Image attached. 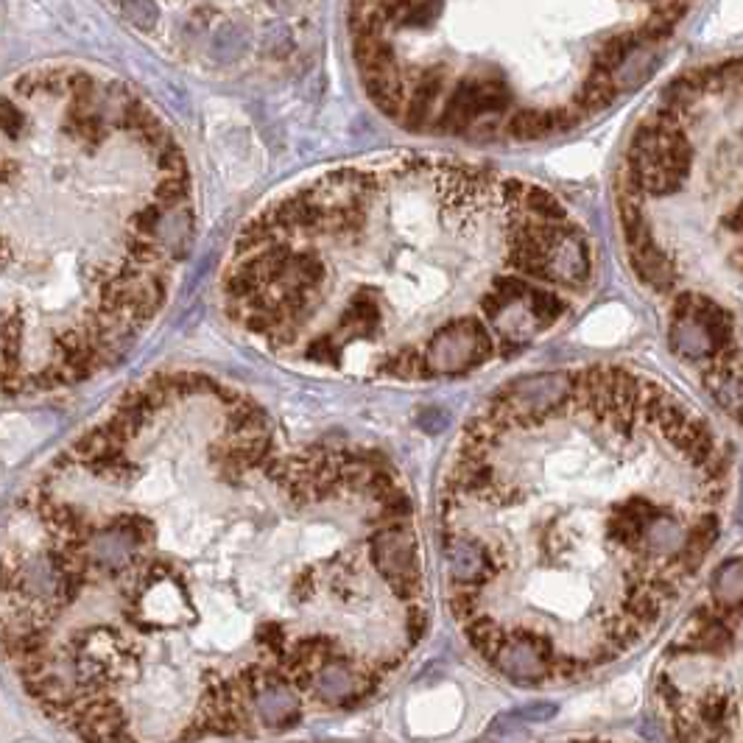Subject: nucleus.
Segmentation results:
<instances>
[{"label": "nucleus", "instance_id": "obj_12", "mask_svg": "<svg viewBox=\"0 0 743 743\" xmlns=\"http://www.w3.org/2000/svg\"><path fill=\"white\" fill-rule=\"evenodd\" d=\"M735 266H738V269L743 271V249H741V252H738V255H735Z\"/></svg>", "mask_w": 743, "mask_h": 743}, {"label": "nucleus", "instance_id": "obj_10", "mask_svg": "<svg viewBox=\"0 0 743 743\" xmlns=\"http://www.w3.org/2000/svg\"><path fill=\"white\" fill-rule=\"evenodd\" d=\"M0 123H3V135L6 140H17V137L26 132V115H23V109L14 104L12 98H3V104H0Z\"/></svg>", "mask_w": 743, "mask_h": 743}, {"label": "nucleus", "instance_id": "obj_9", "mask_svg": "<svg viewBox=\"0 0 743 743\" xmlns=\"http://www.w3.org/2000/svg\"><path fill=\"white\" fill-rule=\"evenodd\" d=\"M699 716H702L704 727L710 730H721L730 718V699L721 696V693H710L707 699H702L699 704Z\"/></svg>", "mask_w": 743, "mask_h": 743}, {"label": "nucleus", "instance_id": "obj_11", "mask_svg": "<svg viewBox=\"0 0 743 743\" xmlns=\"http://www.w3.org/2000/svg\"><path fill=\"white\" fill-rule=\"evenodd\" d=\"M721 224L730 232H743V202L735 204V210H730L727 216L721 218Z\"/></svg>", "mask_w": 743, "mask_h": 743}, {"label": "nucleus", "instance_id": "obj_2", "mask_svg": "<svg viewBox=\"0 0 743 743\" xmlns=\"http://www.w3.org/2000/svg\"><path fill=\"white\" fill-rule=\"evenodd\" d=\"M590 244L548 190L481 165L341 168L241 232L224 311L280 358L392 380L459 378L554 327Z\"/></svg>", "mask_w": 743, "mask_h": 743}, {"label": "nucleus", "instance_id": "obj_4", "mask_svg": "<svg viewBox=\"0 0 743 743\" xmlns=\"http://www.w3.org/2000/svg\"><path fill=\"white\" fill-rule=\"evenodd\" d=\"M671 347L679 355H685L690 361H699V358H716V341L710 336V330L702 319L696 316H679L671 322Z\"/></svg>", "mask_w": 743, "mask_h": 743}, {"label": "nucleus", "instance_id": "obj_5", "mask_svg": "<svg viewBox=\"0 0 743 743\" xmlns=\"http://www.w3.org/2000/svg\"><path fill=\"white\" fill-rule=\"evenodd\" d=\"M615 93H618V84H615V73H609L604 68H595L587 73V79L581 84L579 95H576V107L584 112V115H593V112H601L607 109L612 101H615Z\"/></svg>", "mask_w": 743, "mask_h": 743}, {"label": "nucleus", "instance_id": "obj_6", "mask_svg": "<svg viewBox=\"0 0 743 743\" xmlns=\"http://www.w3.org/2000/svg\"><path fill=\"white\" fill-rule=\"evenodd\" d=\"M713 595L721 612L743 615V559H730L716 570Z\"/></svg>", "mask_w": 743, "mask_h": 743}, {"label": "nucleus", "instance_id": "obj_3", "mask_svg": "<svg viewBox=\"0 0 743 743\" xmlns=\"http://www.w3.org/2000/svg\"><path fill=\"white\" fill-rule=\"evenodd\" d=\"M718 531H721V526H718L716 514H707V517H702L696 526L690 528L688 537L682 542V548H679V554L674 556V568L679 570L682 579L702 565L704 556L710 554V548L716 545Z\"/></svg>", "mask_w": 743, "mask_h": 743}, {"label": "nucleus", "instance_id": "obj_1", "mask_svg": "<svg viewBox=\"0 0 743 743\" xmlns=\"http://www.w3.org/2000/svg\"><path fill=\"white\" fill-rule=\"evenodd\" d=\"M425 590L392 464L288 450L252 397L165 372L17 500L3 651L82 738H244L369 702L428 632Z\"/></svg>", "mask_w": 743, "mask_h": 743}, {"label": "nucleus", "instance_id": "obj_8", "mask_svg": "<svg viewBox=\"0 0 743 743\" xmlns=\"http://www.w3.org/2000/svg\"><path fill=\"white\" fill-rule=\"evenodd\" d=\"M640 34H632V31H626V34H618V37H612L607 40L601 48H598V54H595V68H604L609 73H615L618 68H623L632 56L637 54V48H640Z\"/></svg>", "mask_w": 743, "mask_h": 743}, {"label": "nucleus", "instance_id": "obj_7", "mask_svg": "<svg viewBox=\"0 0 743 743\" xmlns=\"http://www.w3.org/2000/svg\"><path fill=\"white\" fill-rule=\"evenodd\" d=\"M352 42H355V59H358L361 73L397 65L392 45L383 40V34H352Z\"/></svg>", "mask_w": 743, "mask_h": 743}]
</instances>
